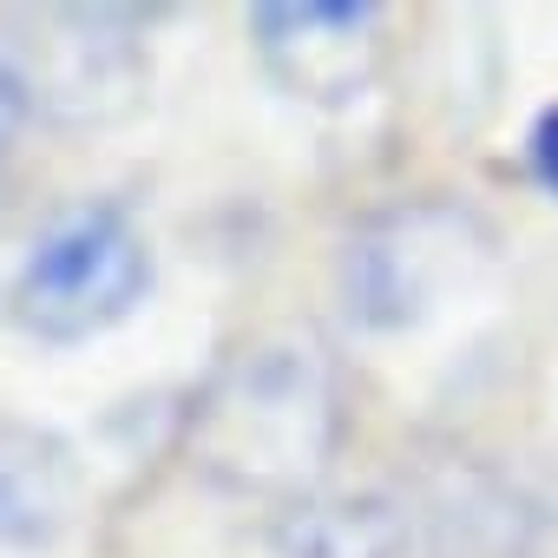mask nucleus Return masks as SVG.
<instances>
[{
    "mask_svg": "<svg viewBox=\"0 0 558 558\" xmlns=\"http://www.w3.org/2000/svg\"><path fill=\"white\" fill-rule=\"evenodd\" d=\"M191 466L223 493L296 499L323 486L342 440V375L310 336H256L191 408Z\"/></svg>",
    "mask_w": 558,
    "mask_h": 558,
    "instance_id": "f257e3e1",
    "label": "nucleus"
},
{
    "mask_svg": "<svg viewBox=\"0 0 558 558\" xmlns=\"http://www.w3.org/2000/svg\"><path fill=\"white\" fill-rule=\"evenodd\" d=\"M493 269V230L453 197H408L375 210L342 250V303L362 329L401 336L453 310Z\"/></svg>",
    "mask_w": 558,
    "mask_h": 558,
    "instance_id": "f03ea898",
    "label": "nucleus"
},
{
    "mask_svg": "<svg viewBox=\"0 0 558 558\" xmlns=\"http://www.w3.org/2000/svg\"><path fill=\"white\" fill-rule=\"evenodd\" d=\"M151 290L145 230L119 204L66 210L14 276V323L40 342H93Z\"/></svg>",
    "mask_w": 558,
    "mask_h": 558,
    "instance_id": "7ed1b4c3",
    "label": "nucleus"
},
{
    "mask_svg": "<svg viewBox=\"0 0 558 558\" xmlns=\"http://www.w3.org/2000/svg\"><path fill=\"white\" fill-rule=\"evenodd\" d=\"M14 73L34 106L66 125H106L145 93V40L125 8H21Z\"/></svg>",
    "mask_w": 558,
    "mask_h": 558,
    "instance_id": "20e7f679",
    "label": "nucleus"
},
{
    "mask_svg": "<svg viewBox=\"0 0 558 558\" xmlns=\"http://www.w3.org/2000/svg\"><path fill=\"white\" fill-rule=\"evenodd\" d=\"M250 47L303 106H355L388 60L381 8L368 0H269L250 14Z\"/></svg>",
    "mask_w": 558,
    "mask_h": 558,
    "instance_id": "39448f33",
    "label": "nucleus"
},
{
    "mask_svg": "<svg viewBox=\"0 0 558 558\" xmlns=\"http://www.w3.org/2000/svg\"><path fill=\"white\" fill-rule=\"evenodd\" d=\"M80 512V453L40 427L0 414V545H53Z\"/></svg>",
    "mask_w": 558,
    "mask_h": 558,
    "instance_id": "423d86ee",
    "label": "nucleus"
},
{
    "mask_svg": "<svg viewBox=\"0 0 558 558\" xmlns=\"http://www.w3.org/2000/svg\"><path fill=\"white\" fill-rule=\"evenodd\" d=\"M401 506H408V532L427 558H519L525 551L532 519L493 473L453 466Z\"/></svg>",
    "mask_w": 558,
    "mask_h": 558,
    "instance_id": "0eeeda50",
    "label": "nucleus"
},
{
    "mask_svg": "<svg viewBox=\"0 0 558 558\" xmlns=\"http://www.w3.org/2000/svg\"><path fill=\"white\" fill-rule=\"evenodd\" d=\"M269 545L283 558H408V506L395 493H296L276 506Z\"/></svg>",
    "mask_w": 558,
    "mask_h": 558,
    "instance_id": "6e6552de",
    "label": "nucleus"
},
{
    "mask_svg": "<svg viewBox=\"0 0 558 558\" xmlns=\"http://www.w3.org/2000/svg\"><path fill=\"white\" fill-rule=\"evenodd\" d=\"M27 112H34V99H27V86H21V73H14V60L0 53V151H8L14 138H21V125H27Z\"/></svg>",
    "mask_w": 558,
    "mask_h": 558,
    "instance_id": "1a4fd4ad",
    "label": "nucleus"
},
{
    "mask_svg": "<svg viewBox=\"0 0 558 558\" xmlns=\"http://www.w3.org/2000/svg\"><path fill=\"white\" fill-rule=\"evenodd\" d=\"M532 171H538V184L558 197V106L532 125Z\"/></svg>",
    "mask_w": 558,
    "mask_h": 558,
    "instance_id": "9d476101",
    "label": "nucleus"
}]
</instances>
